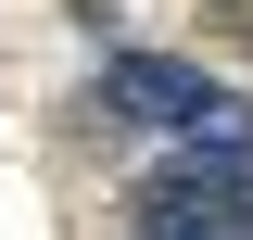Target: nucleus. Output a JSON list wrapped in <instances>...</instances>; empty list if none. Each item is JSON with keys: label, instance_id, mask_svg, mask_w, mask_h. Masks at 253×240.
<instances>
[{"label": "nucleus", "instance_id": "1", "mask_svg": "<svg viewBox=\"0 0 253 240\" xmlns=\"http://www.w3.org/2000/svg\"><path fill=\"white\" fill-rule=\"evenodd\" d=\"M101 101H114L126 126H190L215 101V76H203V63H165V51H114L101 63Z\"/></svg>", "mask_w": 253, "mask_h": 240}, {"label": "nucleus", "instance_id": "2", "mask_svg": "<svg viewBox=\"0 0 253 240\" xmlns=\"http://www.w3.org/2000/svg\"><path fill=\"white\" fill-rule=\"evenodd\" d=\"M215 26H228V38H253V0H215Z\"/></svg>", "mask_w": 253, "mask_h": 240}]
</instances>
